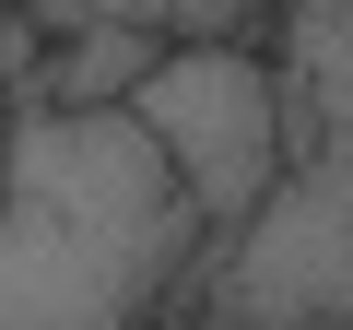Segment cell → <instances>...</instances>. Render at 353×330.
Returning <instances> with one entry per match:
<instances>
[{
    "label": "cell",
    "mask_w": 353,
    "mask_h": 330,
    "mask_svg": "<svg viewBox=\"0 0 353 330\" xmlns=\"http://www.w3.org/2000/svg\"><path fill=\"white\" fill-rule=\"evenodd\" d=\"M201 248L130 106H24L0 130V330H141Z\"/></svg>",
    "instance_id": "cell-1"
},
{
    "label": "cell",
    "mask_w": 353,
    "mask_h": 330,
    "mask_svg": "<svg viewBox=\"0 0 353 330\" xmlns=\"http://www.w3.org/2000/svg\"><path fill=\"white\" fill-rule=\"evenodd\" d=\"M141 142L165 153V177L189 189L201 236H236L271 189H283V71L259 48H165L130 95Z\"/></svg>",
    "instance_id": "cell-2"
},
{
    "label": "cell",
    "mask_w": 353,
    "mask_h": 330,
    "mask_svg": "<svg viewBox=\"0 0 353 330\" xmlns=\"http://www.w3.org/2000/svg\"><path fill=\"white\" fill-rule=\"evenodd\" d=\"M236 330H353V153L283 165V189L224 236Z\"/></svg>",
    "instance_id": "cell-3"
},
{
    "label": "cell",
    "mask_w": 353,
    "mask_h": 330,
    "mask_svg": "<svg viewBox=\"0 0 353 330\" xmlns=\"http://www.w3.org/2000/svg\"><path fill=\"white\" fill-rule=\"evenodd\" d=\"M165 59V36H118V24H71L36 59V106H130L141 71Z\"/></svg>",
    "instance_id": "cell-4"
},
{
    "label": "cell",
    "mask_w": 353,
    "mask_h": 330,
    "mask_svg": "<svg viewBox=\"0 0 353 330\" xmlns=\"http://www.w3.org/2000/svg\"><path fill=\"white\" fill-rule=\"evenodd\" d=\"M341 12H353V0H341Z\"/></svg>",
    "instance_id": "cell-5"
}]
</instances>
